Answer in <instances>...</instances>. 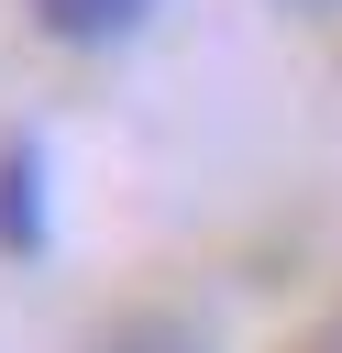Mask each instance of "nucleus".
Segmentation results:
<instances>
[{
  "mask_svg": "<svg viewBox=\"0 0 342 353\" xmlns=\"http://www.w3.org/2000/svg\"><path fill=\"white\" fill-rule=\"evenodd\" d=\"M287 11H342V0H287Z\"/></svg>",
  "mask_w": 342,
  "mask_h": 353,
  "instance_id": "obj_5",
  "label": "nucleus"
},
{
  "mask_svg": "<svg viewBox=\"0 0 342 353\" xmlns=\"http://www.w3.org/2000/svg\"><path fill=\"white\" fill-rule=\"evenodd\" d=\"M309 353H342V320H320V331H309Z\"/></svg>",
  "mask_w": 342,
  "mask_h": 353,
  "instance_id": "obj_4",
  "label": "nucleus"
},
{
  "mask_svg": "<svg viewBox=\"0 0 342 353\" xmlns=\"http://www.w3.org/2000/svg\"><path fill=\"white\" fill-rule=\"evenodd\" d=\"M44 243H55V199H44V143H33V132H11V143H0V254H22V265H33Z\"/></svg>",
  "mask_w": 342,
  "mask_h": 353,
  "instance_id": "obj_1",
  "label": "nucleus"
},
{
  "mask_svg": "<svg viewBox=\"0 0 342 353\" xmlns=\"http://www.w3.org/2000/svg\"><path fill=\"white\" fill-rule=\"evenodd\" d=\"M88 353H210V342H199V331H188L177 309H121V320H110V331H99Z\"/></svg>",
  "mask_w": 342,
  "mask_h": 353,
  "instance_id": "obj_3",
  "label": "nucleus"
},
{
  "mask_svg": "<svg viewBox=\"0 0 342 353\" xmlns=\"http://www.w3.org/2000/svg\"><path fill=\"white\" fill-rule=\"evenodd\" d=\"M33 22H44L55 44H88V55H99V44H132V33L154 22V0H33Z\"/></svg>",
  "mask_w": 342,
  "mask_h": 353,
  "instance_id": "obj_2",
  "label": "nucleus"
}]
</instances>
